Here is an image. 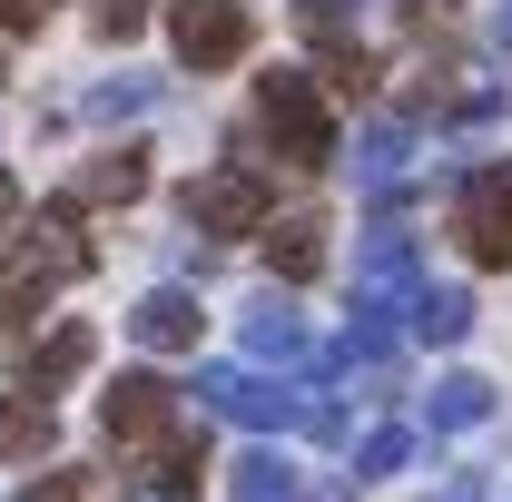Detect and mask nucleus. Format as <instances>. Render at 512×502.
Segmentation results:
<instances>
[{
	"mask_svg": "<svg viewBox=\"0 0 512 502\" xmlns=\"http://www.w3.org/2000/svg\"><path fill=\"white\" fill-rule=\"evenodd\" d=\"M256 119H266V148L286 168H325L335 158V109H325L316 69H266L256 79Z\"/></svg>",
	"mask_w": 512,
	"mask_h": 502,
	"instance_id": "f257e3e1",
	"label": "nucleus"
},
{
	"mask_svg": "<svg viewBox=\"0 0 512 502\" xmlns=\"http://www.w3.org/2000/svg\"><path fill=\"white\" fill-rule=\"evenodd\" d=\"M197 414H227V424H247V434H286L296 414H306V384H266L256 365H197Z\"/></svg>",
	"mask_w": 512,
	"mask_h": 502,
	"instance_id": "f03ea898",
	"label": "nucleus"
},
{
	"mask_svg": "<svg viewBox=\"0 0 512 502\" xmlns=\"http://www.w3.org/2000/svg\"><path fill=\"white\" fill-rule=\"evenodd\" d=\"M453 237H463L473 266H512V158L463 168V188H453Z\"/></svg>",
	"mask_w": 512,
	"mask_h": 502,
	"instance_id": "7ed1b4c3",
	"label": "nucleus"
},
{
	"mask_svg": "<svg viewBox=\"0 0 512 502\" xmlns=\"http://www.w3.org/2000/svg\"><path fill=\"white\" fill-rule=\"evenodd\" d=\"M266 207H276L266 168L227 158V168H207V178L188 188V227H197V237H256V227H266Z\"/></svg>",
	"mask_w": 512,
	"mask_h": 502,
	"instance_id": "20e7f679",
	"label": "nucleus"
},
{
	"mask_svg": "<svg viewBox=\"0 0 512 502\" xmlns=\"http://www.w3.org/2000/svg\"><path fill=\"white\" fill-rule=\"evenodd\" d=\"M168 40H178L188 69H227V60H247L256 20H247V0H168Z\"/></svg>",
	"mask_w": 512,
	"mask_h": 502,
	"instance_id": "39448f33",
	"label": "nucleus"
},
{
	"mask_svg": "<svg viewBox=\"0 0 512 502\" xmlns=\"http://www.w3.org/2000/svg\"><path fill=\"white\" fill-rule=\"evenodd\" d=\"M99 424H109V443H158L178 424V384L168 375H119L99 394Z\"/></svg>",
	"mask_w": 512,
	"mask_h": 502,
	"instance_id": "423d86ee",
	"label": "nucleus"
},
{
	"mask_svg": "<svg viewBox=\"0 0 512 502\" xmlns=\"http://www.w3.org/2000/svg\"><path fill=\"white\" fill-rule=\"evenodd\" d=\"M128 335H138L148 355H188V345H197V296H188V286L138 296V306H128Z\"/></svg>",
	"mask_w": 512,
	"mask_h": 502,
	"instance_id": "0eeeda50",
	"label": "nucleus"
},
{
	"mask_svg": "<svg viewBox=\"0 0 512 502\" xmlns=\"http://www.w3.org/2000/svg\"><path fill=\"white\" fill-rule=\"evenodd\" d=\"M404 168H414V128L404 119H375L355 138V188L365 197H404Z\"/></svg>",
	"mask_w": 512,
	"mask_h": 502,
	"instance_id": "6e6552de",
	"label": "nucleus"
},
{
	"mask_svg": "<svg viewBox=\"0 0 512 502\" xmlns=\"http://www.w3.org/2000/svg\"><path fill=\"white\" fill-rule=\"evenodd\" d=\"M316 345H306V315L286 306V296H256L247 306V365H306Z\"/></svg>",
	"mask_w": 512,
	"mask_h": 502,
	"instance_id": "1a4fd4ad",
	"label": "nucleus"
},
{
	"mask_svg": "<svg viewBox=\"0 0 512 502\" xmlns=\"http://www.w3.org/2000/svg\"><path fill=\"white\" fill-rule=\"evenodd\" d=\"M355 296H384V306L414 296V237H404V227H375V237H365V256H355Z\"/></svg>",
	"mask_w": 512,
	"mask_h": 502,
	"instance_id": "9d476101",
	"label": "nucleus"
},
{
	"mask_svg": "<svg viewBox=\"0 0 512 502\" xmlns=\"http://www.w3.org/2000/svg\"><path fill=\"white\" fill-rule=\"evenodd\" d=\"M128 197H148V148H109V158H89L79 188H69V207H128Z\"/></svg>",
	"mask_w": 512,
	"mask_h": 502,
	"instance_id": "9b49d317",
	"label": "nucleus"
},
{
	"mask_svg": "<svg viewBox=\"0 0 512 502\" xmlns=\"http://www.w3.org/2000/svg\"><path fill=\"white\" fill-rule=\"evenodd\" d=\"M197 473H207V424H168L158 434V502H197Z\"/></svg>",
	"mask_w": 512,
	"mask_h": 502,
	"instance_id": "f8f14e48",
	"label": "nucleus"
},
{
	"mask_svg": "<svg viewBox=\"0 0 512 502\" xmlns=\"http://www.w3.org/2000/svg\"><path fill=\"white\" fill-rule=\"evenodd\" d=\"M256 237H266V266H276L286 286L325 276V217H286V227H256Z\"/></svg>",
	"mask_w": 512,
	"mask_h": 502,
	"instance_id": "ddd939ff",
	"label": "nucleus"
},
{
	"mask_svg": "<svg viewBox=\"0 0 512 502\" xmlns=\"http://www.w3.org/2000/svg\"><path fill=\"white\" fill-rule=\"evenodd\" d=\"M89 355H99V335H89V325H60V335L30 355V384H20V394H40V404H50L69 375H89Z\"/></svg>",
	"mask_w": 512,
	"mask_h": 502,
	"instance_id": "4468645a",
	"label": "nucleus"
},
{
	"mask_svg": "<svg viewBox=\"0 0 512 502\" xmlns=\"http://www.w3.org/2000/svg\"><path fill=\"white\" fill-rule=\"evenodd\" d=\"M424 424H434V434H473V424H493V384H483V375H444L434 394H424Z\"/></svg>",
	"mask_w": 512,
	"mask_h": 502,
	"instance_id": "2eb2a0df",
	"label": "nucleus"
},
{
	"mask_svg": "<svg viewBox=\"0 0 512 502\" xmlns=\"http://www.w3.org/2000/svg\"><path fill=\"white\" fill-rule=\"evenodd\" d=\"M296 453H276V443H256V453H237V473H227V493L237 502H296Z\"/></svg>",
	"mask_w": 512,
	"mask_h": 502,
	"instance_id": "dca6fc26",
	"label": "nucleus"
},
{
	"mask_svg": "<svg viewBox=\"0 0 512 502\" xmlns=\"http://www.w3.org/2000/svg\"><path fill=\"white\" fill-rule=\"evenodd\" d=\"M404 315H414L424 345H463V335H473V296H463V286H414Z\"/></svg>",
	"mask_w": 512,
	"mask_h": 502,
	"instance_id": "f3484780",
	"label": "nucleus"
},
{
	"mask_svg": "<svg viewBox=\"0 0 512 502\" xmlns=\"http://www.w3.org/2000/svg\"><path fill=\"white\" fill-rule=\"evenodd\" d=\"M50 443H60V414H50L40 394H10V404H0V453H10V463H40Z\"/></svg>",
	"mask_w": 512,
	"mask_h": 502,
	"instance_id": "a211bd4d",
	"label": "nucleus"
},
{
	"mask_svg": "<svg viewBox=\"0 0 512 502\" xmlns=\"http://www.w3.org/2000/svg\"><path fill=\"white\" fill-rule=\"evenodd\" d=\"M394 345H404V325L384 296H355V325H345V365H394Z\"/></svg>",
	"mask_w": 512,
	"mask_h": 502,
	"instance_id": "6ab92c4d",
	"label": "nucleus"
},
{
	"mask_svg": "<svg viewBox=\"0 0 512 502\" xmlns=\"http://www.w3.org/2000/svg\"><path fill=\"white\" fill-rule=\"evenodd\" d=\"M325 89H335V99H365V89H375V60H365L355 40H325Z\"/></svg>",
	"mask_w": 512,
	"mask_h": 502,
	"instance_id": "aec40b11",
	"label": "nucleus"
},
{
	"mask_svg": "<svg viewBox=\"0 0 512 502\" xmlns=\"http://www.w3.org/2000/svg\"><path fill=\"white\" fill-rule=\"evenodd\" d=\"M148 99H158V79H99V89H89V119H138V109H148Z\"/></svg>",
	"mask_w": 512,
	"mask_h": 502,
	"instance_id": "412c9836",
	"label": "nucleus"
},
{
	"mask_svg": "<svg viewBox=\"0 0 512 502\" xmlns=\"http://www.w3.org/2000/svg\"><path fill=\"white\" fill-rule=\"evenodd\" d=\"M404 453H414V434H404V424L365 434V453H355V483H384V473H404Z\"/></svg>",
	"mask_w": 512,
	"mask_h": 502,
	"instance_id": "4be33fe9",
	"label": "nucleus"
},
{
	"mask_svg": "<svg viewBox=\"0 0 512 502\" xmlns=\"http://www.w3.org/2000/svg\"><path fill=\"white\" fill-rule=\"evenodd\" d=\"M365 0H296V30H316V40H345V20H355Z\"/></svg>",
	"mask_w": 512,
	"mask_h": 502,
	"instance_id": "5701e85b",
	"label": "nucleus"
},
{
	"mask_svg": "<svg viewBox=\"0 0 512 502\" xmlns=\"http://www.w3.org/2000/svg\"><path fill=\"white\" fill-rule=\"evenodd\" d=\"M148 30V0H99V40H138Z\"/></svg>",
	"mask_w": 512,
	"mask_h": 502,
	"instance_id": "b1692460",
	"label": "nucleus"
},
{
	"mask_svg": "<svg viewBox=\"0 0 512 502\" xmlns=\"http://www.w3.org/2000/svg\"><path fill=\"white\" fill-rule=\"evenodd\" d=\"M20 502H79V473H30Z\"/></svg>",
	"mask_w": 512,
	"mask_h": 502,
	"instance_id": "393cba45",
	"label": "nucleus"
},
{
	"mask_svg": "<svg viewBox=\"0 0 512 502\" xmlns=\"http://www.w3.org/2000/svg\"><path fill=\"white\" fill-rule=\"evenodd\" d=\"M453 119H463V128H493V119H503V89H473V99H463Z\"/></svg>",
	"mask_w": 512,
	"mask_h": 502,
	"instance_id": "a878e982",
	"label": "nucleus"
},
{
	"mask_svg": "<svg viewBox=\"0 0 512 502\" xmlns=\"http://www.w3.org/2000/svg\"><path fill=\"white\" fill-rule=\"evenodd\" d=\"M40 10L50 0H0V30H40Z\"/></svg>",
	"mask_w": 512,
	"mask_h": 502,
	"instance_id": "bb28decb",
	"label": "nucleus"
},
{
	"mask_svg": "<svg viewBox=\"0 0 512 502\" xmlns=\"http://www.w3.org/2000/svg\"><path fill=\"white\" fill-rule=\"evenodd\" d=\"M10 227H20V178L0 168V247H10Z\"/></svg>",
	"mask_w": 512,
	"mask_h": 502,
	"instance_id": "cd10ccee",
	"label": "nucleus"
},
{
	"mask_svg": "<svg viewBox=\"0 0 512 502\" xmlns=\"http://www.w3.org/2000/svg\"><path fill=\"white\" fill-rule=\"evenodd\" d=\"M483 493H493L483 473H453V493H444V502H483Z\"/></svg>",
	"mask_w": 512,
	"mask_h": 502,
	"instance_id": "c85d7f7f",
	"label": "nucleus"
}]
</instances>
